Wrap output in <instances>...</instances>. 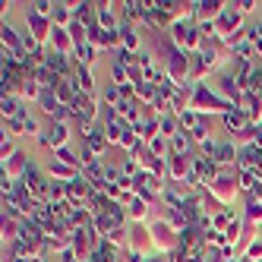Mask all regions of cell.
<instances>
[{
    "mask_svg": "<svg viewBox=\"0 0 262 262\" xmlns=\"http://www.w3.org/2000/svg\"><path fill=\"white\" fill-rule=\"evenodd\" d=\"M205 193H209L215 202H221L224 209H228V202L234 199V193H240V186H237V167H221L218 177L205 186Z\"/></svg>",
    "mask_w": 262,
    "mask_h": 262,
    "instance_id": "6da1fadb",
    "label": "cell"
},
{
    "mask_svg": "<svg viewBox=\"0 0 262 262\" xmlns=\"http://www.w3.org/2000/svg\"><path fill=\"white\" fill-rule=\"evenodd\" d=\"M212 89L218 92V95H221L224 101H231L234 107H237V101H240V95H243V89H240L237 76H234V73H231L228 67H221V70H218V76H215Z\"/></svg>",
    "mask_w": 262,
    "mask_h": 262,
    "instance_id": "7a4b0ae2",
    "label": "cell"
},
{
    "mask_svg": "<svg viewBox=\"0 0 262 262\" xmlns=\"http://www.w3.org/2000/svg\"><path fill=\"white\" fill-rule=\"evenodd\" d=\"M164 70H167V76H171L177 85L180 82H190V54L180 51V48H174L164 57Z\"/></svg>",
    "mask_w": 262,
    "mask_h": 262,
    "instance_id": "3957f363",
    "label": "cell"
},
{
    "mask_svg": "<svg viewBox=\"0 0 262 262\" xmlns=\"http://www.w3.org/2000/svg\"><path fill=\"white\" fill-rule=\"evenodd\" d=\"M221 126H224V133H228V139H240V136H247V129L253 126V120L243 114L240 107H231L228 114H221Z\"/></svg>",
    "mask_w": 262,
    "mask_h": 262,
    "instance_id": "277c9868",
    "label": "cell"
},
{
    "mask_svg": "<svg viewBox=\"0 0 262 262\" xmlns=\"http://www.w3.org/2000/svg\"><path fill=\"white\" fill-rule=\"evenodd\" d=\"M243 19H247V16L240 13V7L237 4H228V7H224V13L218 16V38H228V35L240 32L243 29Z\"/></svg>",
    "mask_w": 262,
    "mask_h": 262,
    "instance_id": "5b68a950",
    "label": "cell"
},
{
    "mask_svg": "<svg viewBox=\"0 0 262 262\" xmlns=\"http://www.w3.org/2000/svg\"><path fill=\"white\" fill-rule=\"evenodd\" d=\"M129 250H136L142 256H152L155 253V243H152V231H148V224H129Z\"/></svg>",
    "mask_w": 262,
    "mask_h": 262,
    "instance_id": "8992f818",
    "label": "cell"
},
{
    "mask_svg": "<svg viewBox=\"0 0 262 262\" xmlns=\"http://www.w3.org/2000/svg\"><path fill=\"white\" fill-rule=\"evenodd\" d=\"M26 26H29V32H32L45 48L51 45V32H54V23H51V19H45V16H38V13L29 7V10H26Z\"/></svg>",
    "mask_w": 262,
    "mask_h": 262,
    "instance_id": "52a82bcc",
    "label": "cell"
},
{
    "mask_svg": "<svg viewBox=\"0 0 262 262\" xmlns=\"http://www.w3.org/2000/svg\"><path fill=\"white\" fill-rule=\"evenodd\" d=\"M262 167V148L256 145H240V155H237V171H259Z\"/></svg>",
    "mask_w": 262,
    "mask_h": 262,
    "instance_id": "ba28073f",
    "label": "cell"
},
{
    "mask_svg": "<svg viewBox=\"0 0 262 262\" xmlns=\"http://www.w3.org/2000/svg\"><path fill=\"white\" fill-rule=\"evenodd\" d=\"M45 171H48V177L51 180H60V183H73L82 171H76V167H70V164H63V161H57V158H51L48 164H45Z\"/></svg>",
    "mask_w": 262,
    "mask_h": 262,
    "instance_id": "9c48e42d",
    "label": "cell"
},
{
    "mask_svg": "<svg viewBox=\"0 0 262 262\" xmlns=\"http://www.w3.org/2000/svg\"><path fill=\"white\" fill-rule=\"evenodd\" d=\"M73 82L82 95H95V76H92V67H82L73 60Z\"/></svg>",
    "mask_w": 262,
    "mask_h": 262,
    "instance_id": "30bf717a",
    "label": "cell"
},
{
    "mask_svg": "<svg viewBox=\"0 0 262 262\" xmlns=\"http://www.w3.org/2000/svg\"><path fill=\"white\" fill-rule=\"evenodd\" d=\"M237 107L247 114L253 123H259L262 120V95H256V92H243L240 95V101H237Z\"/></svg>",
    "mask_w": 262,
    "mask_h": 262,
    "instance_id": "8fae6325",
    "label": "cell"
},
{
    "mask_svg": "<svg viewBox=\"0 0 262 262\" xmlns=\"http://www.w3.org/2000/svg\"><path fill=\"white\" fill-rule=\"evenodd\" d=\"M237 155H240V145L234 142V139H221V145H218V155L212 158L218 167H237Z\"/></svg>",
    "mask_w": 262,
    "mask_h": 262,
    "instance_id": "7c38bea8",
    "label": "cell"
},
{
    "mask_svg": "<svg viewBox=\"0 0 262 262\" xmlns=\"http://www.w3.org/2000/svg\"><path fill=\"white\" fill-rule=\"evenodd\" d=\"M29 164H32V161H29V155L19 148V152H16L13 158H7V161H4V174H7L10 180H23V174L29 171Z\"/></svg>",
    "mask_w": 262,
    "mask_h": 262,
    "instance_id": "4fadbf2b",
    "label": "cell"
},
{
    "mask_svg": "<svg viewBox=\"0 0 262 262\" xmlns=\"http://www.w3.org/2000/svg\"><path fill=\"white\" fill-rule=\"evenodd\" d=\"M0 41H4V48H10V51H19V45H23V32L16 29L13 23H4V26H0Z\"/></svg>",
    "mask_w": 262,
    "mask_h": 262,
    "instance_id": "5bb4252c",
    "label": "cell"
},
{
    "mask_svg": "<svg viewBox=\"0 0 262 262\" xmlns=\"http://www.w3.org/2000/svg\"><path fill=\"white\" fill-rule=\"evenodd\" d=\"M136 129V136L142 139V142H152L155 136H158V117L155 114H145V120L139 123V126H133Z\"/></svg>",
    "mask_w": 262,
    "mask_h": 262,
    "instance_id": "9a60e30c",
    "label": "cell"
},
{
    "mask_svg": "<svg viewBox=\"0 0 262 262\" xmlns=\"http://www.w3.org/2000/svg\"><path fill=\"white\" fill-rule=\"evenodd\" d=\"M177 133H180V120H177V114H164V117H158V136L174 139Z\"/></svg>",
    "mask_w": 262,
    "mask_h": 262,
    "instance_id": "2e32d148",
    "label": "cell"
},
{
    "mask_svg": "<svg viewBox=\"0 0 262 262\" xmlns=\"http://www.w3.org/2000/svg\"><path fill=\"white\" fill-rule=\"evenodd\" d=\"M54 158H57V161H63V164H70V167H76V171H82V155H79L73 145H63V148H57V152H54Z\"/></svg>",
    "mask_w": 262,
    "mask_h": 262,
    "instance_id": "e0dca14e",
    "label": "cell"
},
{
    "mask_svg": "<svg viewBox=\"0 0 262 262\" xmlns=\"http://www.w3.org/2000/svg\"><path fill=\"white\" fill-rule=\"evenodd\" d=\"M256 183H259V177H256L253 171H237V186H240L243 196H250V193L256 190Z\"/></svg>",
    "mask_w": 262,
    "mask_h": 262,
    "instance_id": "ac0fdd59",
    "label": "cell"
},
{
    "mask_svg": "<svg viewBox=\"0 0 262 262\" xmlns=\"http://www.w3.org/2000/svg\"><path fill=\"white\" fill-rule=\"evenodd\" d=\"M95 54H98V48L82 45V48H76V54H73V60H76V63H82V67H95Z\"/></svg>",
    "mask_w": 262,
    "mask_h": 262,
    "instance_id": "d6986e66",
    "label": "cell"
},
{
    "mask_svg": "<svg viewBox=\"0 0 262 262\" xmlns=\"http://www.w3.org/2000/svg\"><path fill=\"white\" fill-rule=\"evenodd\" d=\"M148 148H152V155H158V158H171V139H164V136H155L152 142H145Z\"/></svg>",
    "mask_w": 262,
    "mask_h": 262,
    "instance_id": "ffe728a7",
    "label": "cell"
},
{
    "mask_svg": "<svg viewBox=\"0 0 262 262\" xmlns=\"http://www.w3.org/2000/svg\"><path fill=\"white\" fill-rule=\"evenodd\" d=\"M243 218H247V224H262V202H256V199H247V209H243Z\"/></svg>",
    "mask_w": 262,
    "mask_h": 262,
    "instance_id": "44dd1931",
    "label": "cell"
},
{
    "mask_svg": "<svg viewBox=\"0 0 262 262\" xmlns=\"http://www.w3.org/2000/svg\"><path fill=\"white\" fill-rule=\"evenodd\" d=\"M190 139L196 142V148H199V145H205V142L212 139V123H209V120H202V123L193 129V133H190Z\"/></svg>",
    "mask_w": 262,
    "mask_h": 262,
    "instance_id": "7402d4cb",
    "label": "cell"
},
{
    "mask_svg": "<svg viewBox=\"0 0 262 262\" xmlns=\"http://www.w3.org/2000/svg\"><path fill=\"white\" fill-rule=\"evenodd\" d=\"M111 82H114V85H129V82H133V79H129V70L111 63Z\"/></svg>",
    "mask_w": 262,
    "mask_h": 262,
    "instance_id": "603a6c76",
    "label": "cell"
},
{
    "mask_svg": "<svg viewBox=\"0 0 262 262\" xmlns=\"http://www.w3.org/2000/svg\"><path fill=\"white\" fill-rule=\"evenodd\" d=\"M243 259H250V262H262V237H253L247 243V256Z\"/></svg>",
    "mask_w": 262,
    "mask_h": 262,
    "instance_id": "cb8c5ba5",
    "label": "cell"
},
{
    "mask_svg": "<svg viewBox=\"0 0 262 262\" xmlns=\"http://www.w3.org/2000/svg\"><path fill=\"white\" fill-rule=\"evenodd\" d=\"M16 152H19V145H16V139H13V136H4V142H0V158L7 161V158H13Z\"/></svg>",
    "mask_w": 262,
    "mask_h": 262,
    "instance_id": "d4e9b609",
    "label": "cell"
},
{
    "mask_svg": "<svg viewBox=\"0 0 262 262\" xmlns=\"http://www.w3.org/2000/svg\"><path fill=\"white\" fill-rule=\"evenodd\" d=\"M32 10L38 13V16H45V19H51V16H54V4H51V0H35Z\"/></svg>",
    "mask_w": 262,
    "mask_h": 262,
    "instance_id": "484cf974",
    "label": "cell"
},
{
    "mask_svg": "<svg viewBox=\"0 0 262 262\" xmlns=\"http://www.w3.org/2000/svg\"><path fill=\"white\" fill-rule=\"evenodd\" d=\"M205 240H209V247H224V243H228V237H224L221 231H205Z\"/></svg>",
    "mask_w": 262,
    "mask_h": 262,
    "instance_id": "4316f807",
    "label": "cell"
},
{
    "mask_svg": "<svg viewBox=\"0 0 262 262\" xmlns=\"http://www.w3.org/2000/svg\"><path fill=\"white\" fill-rule=\"evenodd\" d=\"M237 7H240V13H243V16H250V13H256V10H259V4H256V0H240Z\"/></svg>",
    "mask_w": 262,
    "mask_h": 262,
    "instance_id": "83f0119b",
    "label": "cell"
},
{
    "mask_svg": "<svg viewBox=\"0 0 262 262\" xmlns=\"http://www.w3.org/2000/svg\"><path fill=\"white\" fill-rule=\"evenodd\" d=\"M221 259H224V262H228V259H237V247H234V243H224V247H221Z\"/></svg>",
    "mask_w": 262,
    "mask_h": 262,
    "instance_id": "f1b7e54d",
    "label": "cell"
},
{
    "mask_svg": "<svg viewBox=\"0 0 262 262\" xmlns=\"http://www.w3.org/2000/svg\"><path fill=\"white\" fill-rule=\"evenodd\" d=\"M10 262H35V256H13Z\"/></svg>",
    "mask_w": 262,
    "mask_h": 262,
    "instance_id": "f546056e",
    "label": "cell"
},
{
    "mask_svg": "<svg viewBox=\"0 0 262 262\" xmlns=\"http://www.w3.org/2000/svg\"><path fill=\"white\" fill-rule=\"evenodd\" d=\"M228 262H243V259H228Z\"/></svg>",
    "mask_w": 262,
    "mask_h": 262,
    "instance_id": "4dcf8cb0",
    "label": "cell"
},
{
    "mask_svg": "<svg viewBox=\"0 0 262 262\" xmlns=\"http://www.w3.org/2000/svg\"><path fill=\"white\" fill-rule=\"evenodd\" d=\"M243 262H250V259H243Z\"/></svg>",
    "mask_w": 262,
    "mask_h": 262,
    "instance_id": "1f68e13d",
    "label": "cell"
}]
</instances>
